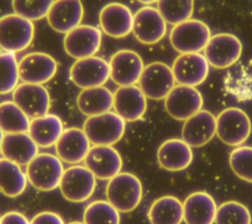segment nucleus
Here are the masks:
<instances>
[{
    "label": "nucleus",
    "instance_id": "obj_41",
    "mask_svg": "<svg viewBox=\"0 0 252 224\" xmlns=\"http://www.w3.org/2000/svg\"><path fill=\"white\" fill-rule=\"evenodd\" d=\"M4 135H5V133L0 128V152H1V146H2V141H3V139H4Z\"/></svg>",
    "mask_w": 252,
    "mask_h": 224
},
{
    "label": "nucleus",
    "instance_id": "obj_6",
    "mask_svg": "<svg viewBox=\"0 0 252 224\" xmlns=\"http://www.w3.org/2000/svg\"><path fill=\"white\" fill-rule=\"evenodd\" d=\"M251 121L248 115L236 107H228L217 116L218 138L229 146L243 144L251 134Z\"/></svg>",
    "mask_w": 252,
    "mask_h": 224
},
{
    "label": "nucleus",
    "instance_id": "obj_34",
    "mask_svg": "<svg viewBox=\"0 0 252 224\" xmlns=\"http://www.w3.org/2000/svg\"><path fill=\"white\" fill-rule=\"evenodd\" d=\"M20 81L19 62L14 52L0 53V94L13 92Z\"/></svg>",
    "mask_w": 252,
    "mask_h": 224
},
{
    "label": "nucleus",
    "instance_id": "obj_30",
    "mask_svg": "<svg viewBox=\"0 0 252 224\" xmlns=\"http://www.w3.org/2000/svg\"><path fill=\"white\" fill-rule=\"evenodd\" d=\"M28 176L21 165L5 157L0 158V192L9 197L22 195L28 185Z\"/></svg>",
    "mask_w": 252,
    "mask_h": 224
},
{
    "label": "nucleus",
    "instance_id": "obj_1",
    "mask_svg": "<svg viewBox=\"0 0 252 224\" xmlns=\"http://www.w3.org/2000/svg\"><path fill=\"white\" fill-rule=\"evenodd\" d=\"M105 195L107 201L119 212L127 213L140 204L143 196V186L136 175L120 172L108 180Z\"/></svg>",
    "mask_w": 252,
    "mask_h": 224
},
{
    "label": "nucleus",
    "instance_id": "obj_17",
    "mask_svg": "<svg viewBox=\"0 0 252 224\" xmlns=\"http://www.w3.org/2000/svg\"><path fill=\"white\" fill-rule=\"evenodd\" d=\"M84 162L99 180L112 179L120 173L123 165L120 153L112 145L91 146Z\"/></svg>",
    "mask_w": 252,
    "mask_h": 224
},
{
    "label": "nucleus",
    "instance_id": "obj_16",
    "mask_svg": "<svg viewBox=\"0 0 252 224\" xmlns=\"http://www.w3.org/2000/svg\"><path fill=\"white\" fill-rule=\"evenodd\" d=\"M108 63L110 78L119 86L136 84L145 68L141 56L130 49L115 52Z\"/></svg>",
    "mask_w": 252,
    "mask_h": 224
},
{
    "label": "nucleus",
    "instance_id": "obj_36",
    "mask_svg": "<svg viewBox=\"0 0 252 224\" xmlns=\"http://www.w3.org/2000/svg\"><path fill=\"white\" fill-rule=\"evenodd\" d=\"M229 166L241 180L252 183V147L237 146L229 154Z\"/></svg>",
    "mask_w": 252,
    "mask_h": 224
},
{
    "label": "nucleus",
    "instance_id": "obj_32",
    "mask_svg": "<svg viewBox=\"0 0 252 224\" xmlns=\"http://www.w3.org/2000/svg\"><path fill=\"white\" fill-rule=\"evenodd\" d=\"M85 224H120V212L107 200H94L84 210Z\"/></svg>",
    "mask_w": 252,
    "mask_h": 224
},
{
    "label": "nucleus",
    "instance_id": "obj_31",
    "mask_svg": "<svg viewBox=\"0 0 252 224\" xmlns=\"http://www.w3.org/2000/svg\"><path fill=\"white\" fill-rule=\"evenodd\" d=\"M30 123L31 119L14 101L0 103V128L5 134L27 133Z\"/></svg>",
    "mask_w": 252,
    "mask_h": 224
},
{
    "label": "nucleus",
    "instance_id": "obj_3",
    "mask_svg": "<svg viewBox=\"0 0 252 224\" xmlns=\"http://www.w3.org/2000/svg\"><path fill=\"white\" fill-rule=\"evenodd\" d=\"M126 128V122L115 112L88 117L83 130L94 145H113L118 142Z\"/></svg>",
    "mask_w": 252,
    "mask_h": 224
},
{
    "label": "nucleus",
    "instance_id": "obj_37",
    "mask_svg": "<svg viewBox=\"0 0 252 224\" xmlns=\"http://www.w3.org/2000/svg\"><path fill=\"white\" fill-rule=\"evenodd\" d=\"M54 0H12L14 13L32 22L45 18Z\"/></svg>",
    "mask_w": 252,
    "mask_h": 224
},
{
    "label": "nucleus",
    "instance_id": "obj_4",
    "mask_svg": "<svg viewBox=\"0 0 252 224\" xmlns=\"http://www.w3.org/2000/svg\"><path fill=\"white\" fill-rule=\"evenodd\" d=\"M34 37L32 21L17 14L0 18V48L6 52H21L27 49Z\"/></svg>",
    "mask_w": 252,
    "mask_h": 224
},
{
    "label": "nucleus",
    "instance_id": "obj_39",
    "mask_svg": "<svg viewBox=\"0 0 252 224\" xmlns=\"http://www.w3.org/2000/svg\"><path fill=\"white\" fill-rule=\"evenodd\" d=\"M1 224H31V221L21 212L9 211L1 216Z\"/></svg>",
    "mask_w": 252,
    "mask_h": 224
},
{
    "label": "nucleus",
    "instance_id": "obj_28",
    "mask_svg": "<svg viewBox=\"0 0 252 224\" xmlns=\"http://www.w3.org/2000/svg\"><path fill=\"white\" fill-rule=\"evenodd\" d=\"M77 106L88 117L106 113L113 108V93L103 85L82 89L77 96Z\"/></svg>",
    "mask_w": 252,
    "mask_h": 224
},
{
    "label": "nucleus",
    "instance_id": "obj_14",
    "mask_svg": "<svg viewBox=\"0 0 252 224\" xmlns=\"http://www.w3.org/2000/svg\"><path fill=\"white\" fill-rule=\"evenodd\" d=\"M57 67L56 60L47 53H29L19 62L20 80L27 84H43L55 76Z\"/></svg>",
    "mask_w": 252,
    "mask_h": 224
},
{
    "label": "nucleus",
    "instance_id": "obj_25",
    "mask_svg": "<svg viewBox=\"0 0 252 224\" xmlns=\"http://www.w3.org/2000/svg\"><path fill=\"white\" fill-rule=\"evenodd\" d=\"M218 206L213 196L206 192L190 194L183 202L185 224H213Z\"/></svg>",
    "mask_w": 252,
    "mask_h": 224
},
{
    "label": "nucleus",
    "instance_id": "obj_43",
    "mask_svg": "<svg viewBox=\"0 0 252 224\" xmlns=\"http://www.w3.org/2000/svg\"><path fill=\"white\" fill-rule=\"evenodd\" d=\"M0 224H1V217H0Z\"/></svg>",
    "mask_w": 252,
    "mask_h": 224
},
{
    "label": "nucleus",
    "instance_id": "obj_27",
    "mask_svg": "<svg viewBox=\"0 0 252 224\" xmlns=\"http://www.w3.org/2000/svg\"><path fill=\"white\" fill-rule=\"evenodd\" d=\"M63 131V123L59 116L47 113L31 119L28 133L38 147L47 148L55 145Z\"/></svg>",
    "mask_w": 252,
    "mask_h": 224
},
{
    "label": "nucleus",
    "instance_id": "obj_42",
    "mask_svg": "<svg viewBox=\"0 0 252 224\" xmlns=\"http://www.w3.org/2000/svg\"><path fill=\"white\" fill-rule=\"evenodd\" d=\"M68 224H85L84 222H79V221H73V222H70Z\"/></svg>",
    "mask_w": 252,
    "mask_h": 224
},
{
    "label": "nucleus",
    "instance_id": "obj_13",
    "mask_svg": "<svg viewBox=\"0 0 252 224\" xmlns=\"http://www.w3.org/2000/svg\"><path fill=\"white\" fill-rule=\"evenodd\" d=\"M132 32L139 42L156 44L166 33V22L157 8L144 6L134 14Z\"/></svg>",
    "mask_w": 252,
    "mask_h": 224
},
{
    "label": "nucleus",
    "instance_id": "obj_40",
    "mask_svg": "<svg viewBox=\"0 0 252 224\" xmlns=\"http://www.w3.org/2000/svg\"><path fill=\"white\" fill-rule=\"evenodd\" d=\"M137 1L142 3V4H144V5H146V6H150L151 4H154V3L158 2V0H137Z\"/></svg>",
    "mask_w": 252,
    "mask_h": 224
},
{
    "label": "nucleus",
    "instance_id": "obj_38",
    "mask_svg": "<svg viewBox=\"0 0 252 224\" xmlns=\"http://www.w3.org/2000/svg\"><path fill=\"white\" fill-rule=\"evenodd\" d=\"M31 224H65V222L58 213L42 211L32 217Z\"/></svg>",
    "mask_w": 252,
    "mask_h": 224
},
{
    "label": "nucleus",
    "instance_id": "obj_15",
    "mask_svg": "<svg viewBox=\"0 0 252 224\" xmlns=\"http://www.w3.org/2000/svg\"><path fill=\"white\" fill-rule=\"evenodd\" d=\"M12 96L30 119L43 116L49 111L50 95L43 84L22 83L14 89Z\"/></svg>",
    "mask_w": 252,
    "mask_h": 224
},
{
    "label": "nucleus",
    "instance_id": "obj_29",
    "mask_svg": "<svg viewBox=\"0 0 252 224\" xmlns=\"http://www.w3.org/2000/svg\"><path fill=\"white\" fill-rule=\"evenodd\" d=\"M151 224H181L183 203L173 196H163L156 199L149 208Z\"/></svg>",
    "mask_w": 252,
    "mask_h": 224
},
{
    "label": "nucleus",
    "instance_id": "obj_22",
    "mask_svg": "<svg viewBox=\"0 0 252 224\" xmlns=\"http://www.w3.org/2000/svg\"><path fill=\"white\" fill-rule=\"evenodd\" d=\"M84 6L81 0H54L46 16L51 28L60 33H67L81 25Z\"/></svg>",
    "mask_w": 252,
    "mask_h": 224
},
{
    "label": "nucleus",
    "instance_id": "obj_20",
    "mask_svg": "<svg viewBox=\"0 0 252 224\" xmlns=\"http://www.w3.org/2000/svg\"><path fill=\"white\" fill-rule=\"evenodd\" d=\"M147 97L138 85L119 86L113 93V108L125 122H136L147 110Z\"/></svg>",
    "mask_w": 252,
    "mask_h": 224
},
{
    "label": "nucleus",
    "instance_id": "obj_12",
    "mask_svg": "<svg viewBox=\"0 0 252 224\" xmlns=\"http://www.w3.org/2000/svg\"><path fill=\"white\" fill-rule=\"evenodd\" d=\"M101 44V30L94 26L80 25L65 33L63 46L66 53L74 59H83L94 54Z\"/></svg>",
    "mask_w": 252,
    "mask_h": 224
},
{
    "label": "nucleus",
    "instance_id": "obj_7",
    "mask_svg": "<svg viewBox=\"0 0 252 224\" xmlns=\"http://www.w3.org/2000/svg\"><path fill=\"white\" fill-rule=\"evenodd\" d=\"M96 178L85 165H72L64 170L59 189L62 196L71 202H83L94 192Z\"/></svg>",
    "mask_w": 252,
    "mask_h": 224
},
{
    "label": "nucleus",
    "instance_id": "obj_33",
    "mask_svg": "<svg viewBox=\"0 0 252 224\" xmlns=\"http://www.w3.org/2000/svg\"><path fill=\"white\" fill-rule=\"evenodd\" d=\"M157 3L165 22L173 26L190 20L194 12V0H158Z\"/></svg>",
    "mask_w": 252,
    "mask_h": 224
},
{
    "label": "nucleus",
    "instance_id": "obj_26",
    "mask_svg": "<svg viewBox=\"0 0 252 224\" xmlns=\"http://www.w3.org/2000/svg\"><path fill=\"white\" fill-rule=\"evenodd\" d=\"M3 157L19 165H28L37 154L38 145L29 133H9L4 135L1 146Z\"/></svg>",
    "mask_w": 252,
    "mask_h": 224
},
{
    "label": "nucleus",
    "instance_id": "obj_18",
    "mask_svg": "<svg viewBox=\"0 0 252 224\" xmlns=\"http://www.w3.org/2000/svg\"><path fill=\"white\" fill-rule=\"evenodd\" d=\"M134 15L124 4L112 2L106 4L99 12L98 22L101 30L113 38L127 36L133 29Z\"/></svg>",
    "mask_w": 252,
    "mask_h": 224
},
{
    "label": "nucleus",
    "instance_id": "obj_8",
    "mask_svg": "<svg viewBox=\"0 0 252 224\" xmlns=\"http://www.w3.org/2000/svg\"><path fill=\"white\" fill-rule=\"evenodd\" d=\"M175 83L172 69L162 62H153L145 66L138 82L146 97L153 100L164 99L175 86Z\"/></svg>",
    "mask_w": 252,
    "mask_h": 224
},
{
    "label": "nucleus",
    "instance_id": "obj_10",
    "mask_svg": "<svg viewBox=\"0 0 252 224\" xmlns=\"http://www.w3.org/2000/svg\"><path fill=\"white\" fill-rule=\"evenodd\" d=\"M70 79L80 88L103 85L110 78L109 63L97 56L78 59L70 68Z\"/></svg>",
    "mask_w": 252,
    "mask_h": 224
},
{
    "label": "nucleus",
    "instance_id": "obj_5",
    "mask_svg": "<svg viewBox=\"0 0 252 224\" xmlns=\"http://www.w3.org/2000/svg\"><path fill=\"white\" fill-rule=\"evenodd\" d=\"M211 29L200 20H187L175 25L169 34L172 47L180 54L200 53L211 38Z\"/></svg>",
    "mask_w": 252,
    "mask_h": 224
},
{
    "label": "nucleus",
    "instance_id": "obj_23",
    "mask_svg": "<svg viewBox=\"0 0 252 224\" xmlns=\"http://www.w3.org/2000/svg\"><path fill=\"white\" fill-rule=\"evenodd\" d=\"M90 148L91 141L84 130L74 127L65 129L55 143L57 156L72 165L84 161Z\"/></svg>",
    "mask_w": 252,
    "mask_h": 224
},
{
    "label": "nucleus",
    "instance_id": "obj_11",
    "mask_svg": "<svg viewBox=\"0 0 252 224\" xmlns=\"http://www.w3.org/2000/svg\"><path fill=\"white\" fill-rule=\"evenodd\" d=\"M203 96L195 86L175 85L164 98V107L170 117L185 121L202 109Z\"/></svg>",
    "mask_w": 252,
    "mask_h": 224
},
{
    "label": "nucleus",
    "instance_id": "obj_2",
    "mask_svg": "<svg viewBox=\"0 0 252 224\" xmlns=\"http://www.w3.org/2000/svg\"><path fill=\"white\" fill-rule=\"evenodd\" d=\"M64 167L62 160L51 153H38L28 165L27 176L31 185L38 191L50 192L60 185Z\"/></svg>",
    "mask_w": 252,
    "mask_h": 224
},
{
    "label": "nucleus",
    "instance_id": "obj_21",
    "mask_svg": "<svg viewBox=\"0 0 252 224\" xmlns=\"http://www.w3.org/2000/svg\"><path fill=\"white\" fill-rule=\"evenodd\" d=\"M217 117L208 110H200L185 120L181 135L182 140L191 147L207 144L216 135Z\"/></svg>",
    "mask_w": 252,
    "mask_h": 224
},
{
    "label": "nucleus",
    "instance_id": "obj_19",
    "mask_svg": "<svg viewBox=\"0 0 252 224\" xmlns=\"http://www.w3.org/2000/svg\"><path fill=\"white\" fill-rule=\"evenodd\" d=\"M209 66L203 54L185 53L176 57L171 69L178 84L196 86L207 79Z\"/></svg>",
    "mask_w": 252,
    "mask_h": 224
},
{
    "label": "nucleus",
    "instance_id": "obj_9",
    "mask_svg": "<svg viewBox=\"0 0 252 224\" xmlns=\"http://www.w3.org/2000/svg\"><path fill=\"white\" fill-rule=\"evenodd\" d=\"M204 51L210 66L216 69H226L240 58L242 43L231 33H218L211 36Z\"/></svg>",
    "mask_w": 252,
    "mask_h": 224
},
{
    "label": "nucleus",
    "instance_id": "obj_24",
    "mask_svg": "<svg viewBox=\"0 0 252 224\" xmlns=\"http://www.w3.org/2000/svg\"><path fill=\"white\" fill-rule=\"evenodd\" d=\"M158 165L171 172L186 169L193 160L191 146L180 139H169L163 141L157 152Z\"/></svg>",
    "mask_w": 252,
    "mask_h": 224
},
{
    "label": "nucleus",
    "instance_id": "obj_35",
    "mask_svg": "<svg viewBox=\"0 0 252 224\" xmlns=\"http://www.w3.org/2000/svg\"><path fill=\"white\" fill-rule=\"evenodd\" d=\"M215 222L216 224H251V214L244 204L228 200L218 207Z\"/></svg>",
    "mask_w": 252,
    "mask_h": 224
}]
</instances>
